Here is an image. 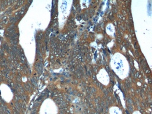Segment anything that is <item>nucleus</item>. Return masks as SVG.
Instances as JSON below:
<instances>
[{"instance_id":"f257e3e1","label":"nucleus","mask_w":152,"mask_h":114,"mask_svg":"<svg viewBox=\"0 0 152 114\" xmlns=\"http://www.w3.org/2000/svg\"><path fill=\"white\" fill-rule=\"evenodd\" d=\"M125 58L123 56H115V60L112 61L113 69L119 77H124L127 72L128 65L126 61H124Z\"/></svg>"},{"instance_id":"20e7f679","label":"nucleus","mask_w":152,"mask_h":114,"mask_svg":"<svg viewBox=\"0 0 152 114\" xmlns=\"http://www.w3.org/2000/svg\"><path fill=\"white\" fill-rule=\"evenodd\" d=\"M137 114H139V113H138V112H137Z\"/></svg>"},{"instance_id":"7ed1b4c3","label":"nucleus","mask_w":152,"mask_h":114,"mask_svg":"<svg viewBox=\"0 0 152 114\" xmlns=\"http://www.w3.org/2000/svg\"><path fill=\"white\" fill-rule=\"evenodd\" d=\"M110 114H122L121 110L116 107H112L110 109Z\"/></svg>"},{"instance_id":"f03ea898","label":"nucleus","mask_w":152,"mask_h":114,"mask_svg":"<svg viewBox=\"0 0 152 114\" xmlns=\"http://www.w3.org/2000/svg\"><path fill=\"white\" fill-rule=\"evenodd\" d=\"M1 94H2V96L4 98V99H5L6 100H10L11 99V95H10V91L8 88V87L7 86H1Z\"/></svg>"}]
</instances>
